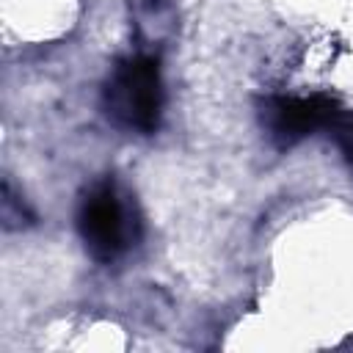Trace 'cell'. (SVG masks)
I'll list each match as a JSON object with an SVG mask.
<instances>
[{
    "label": "cell",
    "instance_id": "cell-3",
    "mask_svg": "<svg viewBox=\"0 0 353 353\" xmlns=\"http://www.w3.org/2000/svg\"><path fill=\"white\" fill-rule=\"evenodd\" d=\"M339 113L328 97H276L262 105V124L279 146H292L314 130H328Z\"/></svg>",
    "mask_w": 353,
    "mask_h": 353
},
{
    "label": "cell",
    "instance_id": "cell-4",
    "mask_svg": "<svg viewBox=\"0 0 353 353\" xmlns=\"http://www.w3.org/2000/svg\"><path fill=\"white\" fill-rule=\"evenodd\" d=\"M331 132H334V138H336V146L342 149V154L350 160V165H353V116H347L345 110L336 116V121L328 127Z\"/></svg>",
    "mask_w": 353,
    "mask_h": 353
},
{
    "label": "cell",
    "instance_id": "cell-1",
    "mask_svg": "<svg viewBox=\"0 0 353 353\" xmlns=\"http://www.w3.org/2000/svg\"><path fill=\"white\" fill-rule=\"evenodd\" d=\"M102 113L121 132L152 135L160 127L163 77L154 55L135 52L116 61L102 85Z\"/></svg>",
    "mask_w": 353,
    "mask_h": 353
},
{
    "label": "cell",
    "instance_id": "cell-2",
    "mask_svg": "<svg viewBox=\"0 0 353 353\" xmlns=\"http://www.w3.org/2000/svg\"><path fill=\"white\" fill-rule=\"evenodd\" d=\"M74 223L88 256L102 265L124 256L138 240V215L132 210V199L113 176L97 179L83 190Z\"/></svg>",
    "mask_w": 353,
    "mask_h": 353
}]
</instances>
